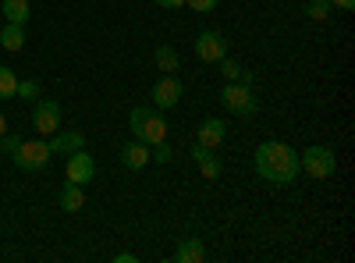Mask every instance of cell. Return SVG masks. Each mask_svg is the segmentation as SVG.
<instances>
[{
  "label": "cell",
  "mask_w": 355,
  "mask_h": 263,
  "mask_svg": "<svg viewBox=\"0 0 355 263\" xmlns=\"http://www.w3.org/2000/svg\"><path fill=\"white\" fill-rule=\"evenodd\" d=\"M252 160H256V174H259V178L277 185V189L291 185L302 174L299 153H295L288 142H263V146H256V157Z\"/></svg>",
  "instance_id": "1"
},
{
  "label": "cell",
  "mask_w": 355,
  "mask_h": 263,
  "mask_svg": "<svg viewBox=\"0 0 355 263\" xmlns=\"http://www.w3.org/2000/svg\"><path fill=\"white\" fill-rule=\"evenodd\" d=\"M128 128H132V139L146 142V146H157L167 139V121L153 107H132L128 114Z\"/></svg>",
  "instance_id": "2"
},
{
  "label": "cell",
  "mask_w": 355,
  "mask_h": 263,
  "mask_svg": "<svg viewBox=\"0 0 355 263\" xmlns=\"http://www.w3.org/2000/svg\"><path fill=\"white\" fill-rule=\"evenodd\" d=\"M299 167L309 174V178L327 182L334 174V167H338V157H334L331 146H306V153L299 157Z\"/></svg>",
  "instance_id": "3"
},
{
  "label": "cell",
  "mask_w": 355,
  "mask_h": 263,
  "mask_svg": "<svg viewBox=\"0 0 355 263\" xmlns=\"http://www.w3.org/2000/svg\"><path fill=\"white\" fill-rule=\"evenodd\" d=\"M50 142L46 139H21L18 142V150L11 153V160H15V167H21V171H43L46 164H50Z\"/></svg>",
  "instance_id": "4"
},
{
  "label": "cell",
  "mask_w": 355,
  "mask_h": 263,
  "mask_svg": "<svg viewBox=\"0 0 355 263\" xmlns=\"http://www.w3.org/2000/svg\"><path fill=\"white\" fill-rule=\"evenodd\" d=\"M220 103L231 114H239V118H252V114L259 110V100H256V93L249 90L245 82H227L220 90Z\"/></svg>",
  "instance_id": "5"
},
{
  "label": "cell",
  "mask_w": 355,
  "mask_h": 263,
  "mask_svg": "<svg viewBox=\"0 0 355 263\" xmlns=\"http://www.w3.org/2000/svg\"><path fill=\"white\" fill-rule=\"evenodd\" d=\"M192 50H196V57L202 65H217L220 57H227V40H224V33H217V28H202V33L196 36V43H192Z\"/></svg>",
  "instance_id": "6"
},
{
  "label": "cell",
  "mask_w": 355,
  "mask_h": 263,
  "mask_svg": "<svg viewBox=\"0 0 355 263\" xmlns=\"http://www.w3.org/2000/svg\"><path fill=\"white\" fill-rule=\"evenodd\" d=\"M33 128L40 135H53L57 128H61V103L57 100H40L36 110H33Z\"/></svg>",
  "instance_id": "7"
},
{
  "label": "cell",
  "mask_w": 355,
  "mask_h": 263,
  "mask_svg": "<svg viewBox=\"0 0 355 263\" xmlns=\"http://www.w3.org/2000/svg\"><path fill=\"white\" fill-rule=\"evenodd\" d=\"M182 96H185V85L178 82L174 75H160V82L153 85V103H157L160 110L178 107V103H182Z\"/></svg>",
  "instance_id": "8"
},
{
  "label": "cell",
  "mask_w": 355,
  "mask_h": 263,
  "mask_svg": "<svg viewBox=\"0 0 355 263\" xmlns=\"http://www.w3.org/2000/svg\"><path fill=\"white\" fill-rule=\"evenodd\" d=\"M64 174H68V182H75V185H85V182H93L96 164H93V157H89L85 150H75V153H68Z\"/></svg>",
  "instance_id": "9"
},
{
  "label": "cell",
  "mask_w": 355,
  "mask_h": 263,
  "mask_svg": "<svg viewBox=\"0 0 355 263\" xmlns=\"http://www.w3.org/2000/svg\"><path fill=\"white\" fill-rule=\"evenodd\" d=\"M224 139H227V125H220V118H206V121L196 128V142L206 146V150H217Z\"/></svg>",
  "instance_id": "10"
},
{
  "label": "cell",
  "mask_w": 355,
  "mask_h": 263,
  "mask_svg": "<svg viewBox=\"0 0 355 263\" xmlns=\"http://www.w3.org/2000/svg\"><path fill=\"white\" fill-rule=\"evenodd\" d=\"M46 142H50V153H75V150H85V135H82V132H64V128H57Z\"/></svg>",
  "instance_id": "11"
},
{
  "label": "cell",
  "mask_w": 355,
  "mask_h": 263,
  "mask_svg": "<svg viewBox=\"0 0 355 263\" xmlns=\"http://www.w3.org/2000/svg\"><path fill=\"white\" fill-rule=\"evenodd\" d=\"M121 164H125L128 171H142L146 164H150V146L139 142V139L125 142V146H121Z\"/></svg>",
  "instance_id": "12"
},
{
  "label": "cell",
  "mask_w": 355,
  "mask_h": 263,
  "mask_svg": "<svg viewBox=\"0 0 355 263\" xmlns=\"http://www.w3.org/2000/svg\"><path fill=\"white\" fill-rule=\"evenodd\" d=\"M192 160L199 164V171H202V178H220V157L214 153V150H206V146H192Z\"/></svg>",
  "instance_id": "13"
},
{
  "label": "cell",
  "mask_w": 355,
  "mask_h": 263,
  "mask_svg": "<svg viewBox=\"0 0 355 263\" xmlns=\"http://www.w3.org/2000/svg\"><path fill=\"white\" fill-rule=\"evenodd\" d=\"M202 260H206V246H202V239L189 235V239L178 242V249H174V263H202Z\"/></svg>",
  "instance_id": "14"
},
{
  "label": "cell",
  "mask_w": 355,
  "mask_h": 263,
  "mask_svg": "<svg viewBox=\"0 0 355 263\" xmlns=\"http://www.w3.org/2000/svg\"><path fill=\"white\" fill-rule=\"evenodd\" d=\"M0 46H4L8 53H18L21 46H25V25H4L0 28Z\"/></svg>",
  "instance_id": "15"
},
{
  "label": "cell",
  "mask_w": 355,
  "mask_h": 263,
  "mask_svg": "<svg viewBox=\"0 0 355 263\" xmlns=\"http://www.w3.org/2000/svg\"><path fill=\"white\" fill-rule=\"evenodd\" d=\"M82 207H85V192H82V185L68 182V185L61 189V210H64V214H78Z\"/></svg>",
  "instance_id": "16"
},
{
  "label": "cell",
  "mask_w": 355,
  "mask_h": 263,
  "mask_svg": "<svg viewBox=\"0 0 355 263\" xmlns=\"http://www.w3.org/2000/svg\"><path fill=\"white\" fill-rule=\"evenodd\" d=\"M153 57H157V68H160L164 75H174L178 65H182V61H178V50H174L171 43H160V46L153 50Z\"/></svg>",
  "instance_id": "17"
},
{
  "label": "cell",
  "mask_w": 355,
  "mask_h": 263,
  "mask_svg": "<svg viewBox=\"0 0 355 263\" xmlns=\"http://www.w3.org/2000/svg\"><path fill=\"white\" fill-rule=\"evenodd\" d=\"M0 11H4V18L11 22V25H25L28 22V0H4V4H0Z\"/></svg>",
  "instance_id": "18"
},
{
  "label": "cell",
  "mask_w": 355,
  "mask_h": 263,
  "mask_svg": "<svg viewBox=\"0 0 355 263\" xmlns=\"http://www.w3.org/2000/svg\"><path fill=\"white\" fill-rule=\"evenodd\" d=\"M15 90H18V75L8 65H0V100H15Z\"/></svg>",
  "instance_id": "19"
},
{
  "label": "cell",
  "mask_w": 355,
  "mask_h": 263,
  "mask_svg": "<svg viewBox=\"0 0 355 263\" xmlns=\"http://www.w3.org/2000/svg\"><path fill=\"white\" fill-rule=\"evenodd\" d=\"M217 65H220V75H224L227 82H242V71H245V68H242L239 61H231V57H220Z\"/></svg>",
  "instance_id": "20"
},
{
  "label": "cell",
  "mask_w": 355,
  "mask_h": 263,
  "mask_svg": "<svg viewBox=\"0 0 355 263\" xmlns=\"http://www.w3.org/2000/svg\"><path fill=\"white\" fill-rule=\"evenodd\" d=\"M150 160H153V164H171V160H174V150H171L167 139L157 142V146H150Z\"/></svg>",
  "instance_id": "21"
},
{
  "label": "cell",
  "mask_w": 355,
  "mask_h": 263,
  "mask_svg": "<svg viewBox=\"0 0 355 263\" xmlns=\"http://www.w3.org/2000/svg\"><path fill=\"white\" fill-rule=\"evenodd\" d=\"M15 96H21V100H36V96H40V82H36V78H21V82H18V90H15Z\"/></svg>",
  "instance_id": "22"
},
{
  "label": "cell",
  "mask_w": 355,
  "mask_h": 263,
  "mask_svg": "<svg viewBox=\"0 0 355 263\" xmlns=\"http://www.w3.org/2000/svg\"><path fill=\"white\" fill-rule=\"evenodd\" d=\"M331 11H334V8H331V0H313V4H309V18H313V22H323Z\"/></svg>",
  "instance_id": "23"
},
{
  "label": "cell",
  "mask_w": 355,
  "mask_h": 263,
  "mask_svg": "<svg viewBox=\"0 0 355 263\" xmlns=\"http://www.w3.org/2000/svg\"><path fill=\"white\" fill-rule=\"evenodd\" d=\"M185 4H189L192 11H199V15H210V11L220 4V0H185Z\"/></svg>",
  "instance_id": "24"
},
{
  "label": "cell",
  "mask_w": 355,
  "mask_h": 263,
  "mask_svg": "<svg viewBox=\"0 0 355 263\" xmlns=\"http://www.w3.org/2000/svg\"><path fill=\"white\" fill-rule=\"evenodd\" d=\"M153 4L164 11H178V8H185V0H153Z\"/></svg>",
  "instance_id": "25"
},
{
  "label": "cell",
  "mask_w": 355,
  "mask_h": 263,
  "mask_svg": "<svg viewBox=\"0 0 355 263\" xmlns=\"http://www.w3.org/2000/svg\"><path fill=\"white\" fill-rule=\"evenodd\" d=\"M331 8H338V11H355V0H331Z\"/></svg>",
  "instance_id": "26"
},
{
  "label": "cell",
  "mask_w": 355,
  "mask_h": 263,
  "mask_svg": "<svg viewBox=\"0 0 355 263\" xmlns=\"http://www.w3.org/2000/svg\"><path fill=\"white\" fill-rule=\"evenodd\" d=\"M114 263H135V253H117Z\"/></svg>",
  "instance_id": "27"
},
{
  "label": "cell",
  "mask_w": 355,
  "mask_h": 263,
  "mask_svg": "<svg viewBox=\"0 0 355 263\" xmlns=\"http://www.w3.org/2000/svg\"><path fill=\"white\" fill-rule=\"evenodd\" d=\"M4 135H8V114L0 110V139H4Z\"/></svg>",
  "instance_id": "28"
},
{
  "label": "cell",
  "mask_w": 355,
  "mask_h": 263,
  "mask_svg": "<svg viewBox=\"0 0 355 263\" xmlns=\"http://www.w3.org/2000/svg\"><path fill=\"white\" fill-rule=\"evenodd\" d=\"M0 157H4V150H0Z\"/></svg>",
  "instance_id": "29"
},
{
  "label": "cell",
  "mask_w": 355,
  "mask_h": 263,
  "mask_svg": "<svg viewBox=\"0 0 355 263\" xmlns=\"http://www.w3.org/2000/svg\"><path fill=\"white\" fill-rule=\"evenodd\" d=\"M309 4H313V0H309Z\"/></svg>",
  "instance_id": "30"
}]
</instances>
